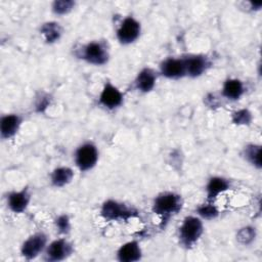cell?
<instances>
[{
    "mask_svg": "<svg viewBox=\"0 0 262 262\" xmlns=\"http://www.w3.org/2000/svg\"><path fill=\"white\" fill-rule=\"evenodd\" d=\"M31 198L32 195L30 188L28 186H25L19 190H13L7 193L6 204L11 212L15 214H21L28 209Z\"/></svg>",
    "mask_w": 262,
    "mask_h": 262,
    "instance_id": "7c38bea8",
    "label": "cell"
},
{
    "mask_svg": "<svg viewBox=\"0 0 262 262\" xmlns=\"http://www.w3.org/2000/svg\"><path fill=\"white\" fill-rule=\"evenodd\" d=\"M183 208L182 196L174 191L159 193L152 202L151 210L158 215L162 223H167L173 216L177 215Z\"/></svg>",
    "mask_w": 262,
    "mask_h": 262,
    "instance_id": "6da1fadb",
    "label": "cell"
},
{
    "mask_svg": "<svg viewBox=\"0 0 262 262\" xmlns=\"http://www.w3.org/2000/svg\"><path fill=\"white\" fill-rule=\"evenodd\" d=\"M230 189V181L222 176H212L206 184L207 201L214 202L220 194Z\"/></svg>",
    "mask_w": 262,
    "mask_h": 262,
    "instance_id": "2e32d148",
    "label": "cell"
},
{
    "mask_svg": "<svg viewBox=\"0 0 262 262\" xmlns=\"http://www.w3.org/2000/svg\"><path fill=\"white\" fill-rule=\"evenodd\" d=\"M48 245V236L43 231H37L27 237L20 246V256L28 260H34L44 253Z\"/></svg>",
    "mask_w": 262,
    "mask_h": 262,
    "instance_id": "8992f818",
    "label": "cell"
},
{
    "mask_svg": "<svg viewBox=\"0 0 262 262\" xmlns=\"http://www.w3.org/2000/svg\"><path fill=\"white\" fill-rule=\"evenodd\" d=\"M184 57L186 77L199 78L204 75L212 66L211 60L204 54H189Z\"/></svg>",
    "mask_w": 262,
    "mask_h": 262,
    "instance_id": "8fae6325",
    "label": "cell"
},
{
    "mask_svg": "<svg viewBox=\"0 0 262 262\" xmlns=\"http://www.w3.org/2000/svg\"><path fill=\"white\" fill-rule=\"evenodd\" d=\"M142 255L141 247L135 239L121 245L116 253L117 260L120 262H137L142 259Z\"/></svg>",
    "mask_w": 262,
    "mask_h": 262,
    "instance_id": "5bb4252c",
    "label": "cell"
},
{
    "mask_svg": "<svg viewBox=\"0 0 262 262\" xmlns=\"http://www.w3.org/2000/svg\"><path fill=\"white\" fill-rule=\"evenodd\" d=\"M137 210L116 200H106L101 205L100 215L106 221H128L137 216Z\"/></svg>",
    "mask_w": 262,
    "mask_h": 262,
    "instance_id": "277c9868",
    "label": "cell"
},
{
    "mask_svg": "<svg viewBox=\"0 0 262 262\" xmlns=\"http://www.w3.org/2000/svg\"><path fill=\"white\" fill-rule=\"evenodd\" d=\"M242 155L244 159L256 169H261V145L256 143H248L244 146Z\"/></svg>",
    "mask_w": 262,
    "mask_h": 262,
    "instance_id": "ffe728a7",
    "label": "cell"
},
{
    "mask_svg": "<svg viewBox=\"0 0 262 262\" xmlns=\"http://www.w3.org/2000/svg\"><path fill=\"white\" fill-rule=\"evenodd\" d=\"M74 253V246L66 237L56 238L48 243L43 255L47 262H60L70 258Z\"/></svg>",
    "mask_w": 262,
    "mask_h": 262,
    "instance_id": "52a82bcc",
    "label": "cell"
},
{
    "mask_svg": "<svg viewBox=\"0 0 262 262\" xmlns=\"http://www.w3.org/2000/svg\"><path fill=\"white\" fill-rule=\"evenodd\" d=\"M253 116L248 108H241L231 114V122L237 126H248L252 123Z\"/></svg>",
    "mask_w": 262,
    "mask_h": 262,
    "instance_id": "603a6c76",
    "label": "cell"
},
{
    "mask_svg": "<svg viewBox=\"0 0 262 262\" xmlns=\"http://www.w3.org/2000/svg\"><path fill=\"white\" fill-rule=\"evenodd\" d=\"M160 74L171 80H178L186 77L184 57H167L160 63Z\"/></svg>",
    "mask_w": 262,
    "mask_h": 262,
    "instance_id": "30bf717a",
    "label": "cell"
},
{
    "mask_svg": "<svg viewBox=\"0 0 262 262\" xmlns=\"http://www.w3.org/2000/svg\"><path fill=\"white\" fill-rule=\"evenodd\" d=\"M54 225L59 234H62V235L69 234L72 228L70 216L68 214L58 215L54 220Z\"/></svg>",
    "mask_w": 262,
    "mask_h": 262,
    "instance_id": "cb8c5ba5",
    "label": "cell"
},
{
    "mask_svg": "<svg viewBox=\"0 0 262 262\" xmlns=\"http://www.w3.org/2000/svg\"><path fill=\"white\" fill-rule=\"evenodd\" d=\"M51 103V97L47 93H40L35 102V110L37 113H44Z\"/></svg>",
    "mask_w": 262,
    "mask_h": 262,
    "instance_id": "484cf974",
    "label": "cell"
},
{
    "mask_svg": "<svg viewBox=\"0 0 262 262\" xmlns=\"http://www.w3.org/2000/svg\"><path fill=\"white\" fill-rule=\"evenodd\" d=\"M74 171L67 166H59L53 169L50 174V182L54 187H63L71 183L74 178Z\"/></svg>",
    "mask_w": 262,
    "mask_h": 262,
    "instance_id": "ac0fdd59",
    "label": "cell"
},
{
    "mask_svg": "<svg viewBox=\"0 0 262 262\" xmlns=\"http://www.w3.org/2000/svg\"><path fill=\"white\" fill-rule=\"evenodd\" d=\"M75 7V2L72 0H57L52 3V11L57 15L68 14Z\"/></svg>",
    "mask_w": 262,
    "mask_h": 262,
    "instance_id": "d4e9b609",
    "label": "cell"
},
{
    "mask_svg": "<svg viewBox=\"0 0 262 262\" xmlns=\"http://www.w3.org/2000/svg\"><path fill=\"white\" fill-rule=\"evenodd\" d=\"M76 55L85 62L96 67L104 66L110 59V51L106 43L98 40L83 44L76 50Z\"/></svg>",
    "mask_w": 262,
    "mask_h": 262,
    "instance_id": "3957f363",
    "label": "cell"
},
{
    "mask_svg": "<svg viewBox=\"0 0 262 262\" xmlns=\"http://www.w3.org/2000/svg\"><path fill=\"white\" fill-rule=\"evenodd\" d=\"M23 124V118L18 114H6L0 119V136L8 140L16 135Z\"/></svg>",
    "mask_w": 262,
    "mask_h": 262,
    "instance_id": "4fadbf2b",
    "label": "cell"
},
{
    "mask_svg": "<svg viewBox=\"0 0 262 262\" xmlns=\"http://www.w3.org/2000/svg\"><path fill=\"white\" fill-rule=\"evenodd\" d=\"M124 100V95L121 90L115 86L112 82L107 81L104 83L101 92L98 97L99 104L106 110H115L122 105Z\"/></svg>",
    "mask_w": 262,
    "mask_h": 262,
    "instance_id": "9c48e42d",
    "label": "cell"
},
{
    "mask_svg": "<svg viewBox=\"0 0 262 262\" xmlns=\"http://www.w3.org/2000/svg\"><path fill=\"white\" fill-rule=\"evenodd\" d=\"M157 79H158L157 72L151 68L145 67L138 72L135 78V81H134L135 88L141 93H148L155 88Z\"/></svg>",
    "mask_w": 262,
    "mask_h": 262,
    "instance_id": "9a60e30c",
    "label": "cell"
},
{
    "mask_svg": "<svg viewBox=\"0 0 262 262\" xmlns=\"http://www.w3.org/2000/svg\"><path fill=\"white\" fill-rule=\"evenodd\" d=\"M98 157L99 152L97 146L91 141H86L76 148L74 161L81 172H87L96 166Z\"/></svg>",
    "mask_w": 262,
    "mask_h": 262,
    "instance_id": "5b68a950",
    "label": "cell"
},
{
    "mask_svg": "<svg viewBox=\"0 0 262 262\" xmlns=\"http://www.w3.org/2000/svg\"><path fill=\"white\" fill-rule=\"evenodd\" d=\"M140 32V23L133 16H127L120 24L116 36L120 44L130 45L139 38Z\"/></svg>",
    "mask_w": 262,
    "mask_h": 262,
    "instance_id": "ba28073f",
    "label": "cell"
},
{
    "mask_svg": "<svg viewBox=\"0 0 262 262\" xmlns=\"http://www.w3.org/2000/svg\"><path fill=\"white\" fill-rule=\"evenodd\" d=\"M211 98H213V95H211ZM206 100H210V101H211V102H212V99H210V98H209V97H208V96H207V97H206ZM213 105H214V106H216V105H217V104H216V103H215V102H214V101H213Z\"/></svg>",
    "mask_w": 262,
    "mask_h": 262,
    "instance_id": "4316f807",
    "label": "cell"
},
{
    "mask_svg": "<svg viewBox=\"0 0 262 262\" xmlns=\"http://www.w3.org/2000/svg\"><path fill=\"white\" fill-rule=\"evenodd\" d=\"M257 236V231L254 226L251 225H246L241 227L237 232H236V241L238 244L243 246H250L251 244L254 243Z\"/></svg>",
    "mask_w": 262,
    "mask_h": 262,
    "instance_id": "7402d4cb",
    "label": "cell"
},
{
    "mask_svg": "<svg viewBox=\"0 0 262 262\" xmlns=\"http://www.w3.org/2000/svg\"><path fill=\"white\" fill-rule=\"evenodd\" d=\"M244 93H245V86L239 79L229 78V79H226L225 82L223 83L221 94L224 98L231 101H235V100H238Z\"/></svg>",
    "mask_w": 262,
    "mask_h": 262,
    "instance_id": "e0dca14e",
    "label": "cell"
},
{
    "mask_svg": "<svg viewBox=\"0 0 262 262\" xmlns=\"http://www.w3.org/2000/svg\"><path fill=\"white\" fill-rule=\"evenodd\" d=\"M40 33L47 44H53L60 39L62 35V28L56 21H47L41 26Z\"/></svg>",
    "mask_w": 262,
    "mask_h": 262,
    "instance_id": "d6986e66",
    "label": "cell"
},
{
    "mask_svg": "<svg viewBox=\"0 0 262 262\" xmlns=\"http://www.w3.org/2000/svg\"><path fill=\"white\" fill-rule=\"evenodd\" d=\"M204 233L203 220L199 216H186L178 228V242L184 249L193 248Z\"/></svg>",
    "mask_w": 262,
    "mask_h": 262,
    "instance_id": "7a4b0ae2",
    "label": "cell"
},
{
    "mask_svg": "<svg viewBox=\"0 0 262 262\" xmlns=\"http://www.w3.org/2000/svg\"><path fill=\"white\" fill-rule=\"evenodd\" d=\"M195 212L202 220H213L216 219L220 214L218 208L214 205V203L209 201L198 206Z\"/></svg>",
    "mask_w": 262,
    "mask_h": 262,
    "instance_id": "44dd1931",
    "label": "cell"
}]
</instances>
